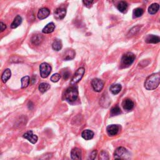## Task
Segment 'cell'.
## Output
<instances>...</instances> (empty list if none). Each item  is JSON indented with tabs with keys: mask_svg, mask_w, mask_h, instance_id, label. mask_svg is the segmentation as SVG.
<instances>
[{
	"mask_svg": "<svg viewBox=\"0 0 160 160\" xmlns=\"http://www.w3.org/2000/svg\"><path fill=\"white\" fill-rule=\"evenodd\" d=\"M97 150H94L92 153H91V155L90 156V159H95L96 156H97Z\"/></svg>",
	"mask_w": 160,
	"mask_h": 160,
	"instance_id": "obj_35",
	"label": "cell"
},
{
	"mask_svg": "<svg viewBox=\"0 0 160 160\" xmlns=\"http://www.w3.org/2000/svg\"><path fill=\"white\" fill-rule=\"evenodd\" d=\"M112 1H115V0H112Z\"/></svg>",
	"mask_w": 160,
	"mask_h": 160,
	"instance_id": "obj_36",
	"label": "cell"
},
{
	"mask_svg": "<svg viewBox=\"0 0 160 160\" xmlns=\"http://www.w3.org/2000/svg\"><path fill=\"white\" fill-rule=\"evenodd\" d=\"M145 41L147 43H153V44H156L159 43L160 41V38L158 36L153 35H148Z\"/></svg>",
	"mask_w": 160,
	"mask_h": 160,
	"instance_id": "obj_16",
	"label": "cell"
},
{
	"mask_svg": "<svg viewBox=\"0 0 160 160\" xmlns=\"http://www.w3.org/2000/svg\"><path fill=\"white\" fill-rule=\"evenodd\" d=\"M160 83V76L158 73L151 74L145 83V87L147 90H154L156 89Z\"/></svg>",
	"mask_w": 160,
	"mask_h": 160,
	"instance_id": "obj_1",
	"label": "cell"
},
{
	"mask_svg": "<svg viewBox=\"0 0 160 160\" xmlns=\"http://www.w3.org/2000/svg\"><path fill=\"white\" fill-rule=\"evenodd\" d=\"M51 67L47 63H43L39 66L40 75L43 78H47L51 72Z\"/></svg>",
	"mask_w": 160,
	"mask_h": 160,
	"instance_id": "obj_5",
	"label": "cell"
},
{
	"mask_svg": "<svg viewBox=\"0 0 160 160\" xmlns=\"http://www.w3.org/2000/svg\"><path fill=\"white\" fill-rule=\"evenodd\" d=\"M81 150L78 148H73L71 152V157L72 159H81Z\"/></svg>",
	"mask_w": 160,
	"mask_h": 160,
	"instance_id": "obj_14",
	"label": "cell"
},
{
	"mask_svg": "<svg viewBox=\"0 0 160 160\" xmlns=\"http://www.w3.org/2000/svg\"><path fill=\"white\" fill-rule=\"evenodd\" d=\"M6 29V25L2 22H0V33L4 31Z\"/></svg>",
	"mask_w": 160,
	"mask_h": 160,
	"instance_id": "obj_34",
	"label": "cell"
},
{
	"mask_svg": "<svg viewBox=\"0 0 160 160\" xmlns=\"http://www.w3.org/2000/svg\"><path fill=\"white\" fill-rule=\"evenodd\" d=\"M94 2V0H83V3L87 7H90Z\"/></svg>",
	"mask_w": 160,
	"mask_h": 160,
	"instance_id": "obj_32",
	"label": "cell"
},
{
	"mask_svg": "<svg viewBox=\"0 0 160 160\" xmlns=\"http://www.w3.org/2000/svg\"><path fill=\"white\" fill-rule=\"evenodd\" d=\"M81 136L85 140H90L94 137V133L90 130H85L82 132Z\"/></svg>",
	"mask_w": 160,
	"mask_h": 160,
	"instance_id": "obj_17",
	"label": "cell"
},
{
	"mask_svg": "<svg viewBox=\"0 0 160 160\" xmlns=\"http://www.w3.org/2000/svg\"><path fill=\"white\" fill-rule=\"evenodd\" d=\"M135 60V55L131 52H128L124 54L121 59V65L127 68L131 65Z\"/></svg>",
	"mask_w": 160,
	"mask_h": 160,
	"instance_id": "obj_4",
	"label": "cell"
},
{
	"mask_svg": "<svg viewBox=\"0 0 160 160\" xmlns=\"http://www.w3.org/2000/svg\"><path fill=\"white\" fill-rule=\"evenodd\" d=\"M21 88H26L28 87V85L30 82V78L28 76H26L23 77L21 80Z\"/></svg>",
	"mask_w": 160,
	"mask_h": 160,
	"instance_id": "obj_26",
	"label": "cell"
},
{
	"mask_svg": "<svg viewBox=\"0 0 160 160\" xmlns=\"http://www.w3.org/2000/svg\"><path fill=\"white\" fill-rule=\"evenodd\" d=\"M62 47H63V44H62V41L61 39H56L54 41H53V44H52V48L54 50L58 51L60 49H61Z\"/></svg>",
	"mask_w": 160,
	"mask_h": 160,
	"instance_id": "obj_21",
	"label": "cell"
},
{
	"mask_svg": "<svg viewBox=\"0 0 160 160\" xmlns=\"http://www.w3.org/2000/svg\"><path fill=\"white\" fill-rule=\"evenodd\" d=\"M50 14V11L46 8H41L38 13V18L39 19L42 20L46 18Z\"/></svg>",
	"mask_w": 160,
	"mask_h": 160,
	"instance_id": "obj_11",
	"label": "cell"
},
{
	"mask_svg": "<svg viewBox=\"0 0 160 160\" xmlns=\"http://www.w3.org/2000/svg\"><path fill=\"white\" fill-rule=\"evenodd\" d=\"M38 88L41 93H45L50 88V85L46 83H42L39 85Z\"/></svg>",
	"mask_w": 160,
	"mask_h": 160,
	"instance_id": "obj_25",
	"label": "cell"
},
{
	"mask_svg": "<svg viewBox=\"0 0 160 160\" xmlns=\"http://www.w3.org/2000/svg\"><path fill=\"white\" fill-rule=\"evenodd\" d=\"M43 40V36H42V35L38 33L33 35L31 39V41L32 43L36 46L39 45L41 43Z\"/></svg>",
	"mask_w": 160,
	"mask_h": 160,
	"instance_id": "obj_15",
	"label": "cell"
},
{
	"mask_svg": "<svg viewBox=\"0 0 160 160\" xmlns=\"http://www.w3.org/2000/svg\"><path fill=\"white\" fill-rule=\"evenodd\" d=\"M128 7V5L124 1H121L118 3V6H117V8L121 13H125L126 10Z\"/></svg>",
	"mask_w": 160,
	"mask_h": 160,
	"instance_id": "obj_22",
	"label": "cell"
},
{
	"mask_svg": "<svg viewBox=\"0 0 160 160\" xmlns=\"http://www.w3.org/2000/svg\"><path fill=\"white\" fill-rule=\"evenodd\" d=\"M122 106L124 110L126 111H131L133 109L134 103L130 99H126L122 103Z\"/></svg>",
	"mask_w": 160,
	"mask_h": 160,
	"instance_id": "obj_12",
	"label": "cell"
},
{
	"mask_svg": "<svg viewBox=\"0 0 160 160\" xmlns=\"http://www.w3.org/2000/svg\"><path fill=\"white\" fill-rule=\"evenodd\" d=\"M140 28V26H135V27H133L129 31L128 34V37H131V36L135 35L138 33V32L139 31Z\"/></svg>",
	"mask_w": 160,
	"mask_h": 160,
	"instance_id": "obj_29",
	"label": "cell"
},
{
	"mask_svg": "<svg viewBox=\"0 0 160 160\" xmlns=\"http://www.w3.org/2000/svg\"><path fill=\"white\" fill-rule=\"evenodd\" d=\"M70 75V73L68 71H65V72L63 73V78L64 80H66L69 78Z\"/></svg>",
	"mask_w": 160,
	"mask_h": 160,
	"instance_id": "obj_33",
	"label": "cell"
},
{
	"mask_svg": "<svg viewBox=\"0 0 160 160\" xmlns=\"http://www.w3.org/2000/svg\"><path fill=\"white\" fill-rule=\"evenodd\" d=\"M21 23H22V18L19 15H17L14 19L12 25H11V28L13 29L16 28L21 24Z\"/></svg>",
	"mask_w": 160,
	"mask_h": 160,
	"instance_id": "obj_20",
	"label": "cell"
},
{
	"mask_svg": "<svg viewBox=\"0 0 160 160\" xmlns=\"http://www.w3.org/2000/svg\"><path fill=\"white\" fill-rule=\"evenodd\" d=\"M159 8V5L158 3H153L149 7L148 13L150 15H155L158 12Z\"/></svg>",
	"mask_w": 160,
	"mask_h": 160,
	"instance_id": "obj_24",
	"label": "cell"
},
{
	"mask_svg": "<svg viewBox=\"0 0 160 160\" xmlns=\"http://www.w3.org/2000/svg\"><path fill=\"white\" fill-rule=\"evenodd\" d=\"M61 78V75L58 73H55L54 74H53L51 77V81L52 82H54V83H56L58 82Z\"/></svg>",
	"mask_w": 160,
	"mask_h": 160,
	"instance_id": "obj_30",
	"label": "cell"
},
{
	"mask_svg": "<svg viewBox=\"0 0 160 160\" xmlns=\"http://www.w3.org/2000/svg\"><path fill=\"white\" fill-rule=\"evenodd\" d=\"M76 53L72 49H67L63 55V59L65 61H69L74 59L75 57Z\"/></svg>",
	"mask_w": 160,
	"mask_h": 160,
	"instance_id": "obj_13",
	"label": "cell"
},
{
	"mask_svg": "<svg viewBox=\"0 0 160 160\" xmlns=\"http://www.w3.org/2000/svg\"><path fill=\"white\" fill-rule=\"evenodd\" d=\"M144 13V10L142 8H138L134 9L133 11V17L134 18H139Z\"/></svg>",
	"mask_w": 160,
	"mask_h": 160,
	"instance_id": "obj_27",
	"label": "cell"
},
{
	"mask_svg": "<svg viewBox=\"0 0 160 160\" xmlns=\"http://www.w3.org/2000/svg\"><path fill=\"white\" fill-rule=\"evenodd\" d=\"M91 85L95 91L100 92L104 87V82L100 79L94 78L91 81Z\"/></svg>",
	"mask_w": 160,
	"mask_h": 160,
	"instance_id": "obj_7",
	"label": "cell"
},
{
	"mask_svg": "<svg viewBox=\"0 0 160 160\" xmlns=\"http://www.w3.org/2000/svg\"><path fill=\"white\" fill-rule=\"evenodd\" d=\"M120 128L121 127L118 124H111L106 128V131L109 136H114L119 133Z\"/></svg>",
	"mask_w": 160,
	"mask_h": 160,
	"instance_id": "obj_8",
	"label": "cell"
},
{
	"mask_svg": "<svg viewBox=\"0 0 160 160\" xmlns=\"http://www.w3.org/2000/svg\"><path fill=\"white\" fill-rule=\"evenodd\" d=\"M66 14V10L65 8H58L54 12V17L57 20H61L65 17Z\"/></svg>",
	"mask_w": 160,
	"mask_h": 160,
	"instance_id": "obj_10",
	"label": "cell"
},
{
	"mask_svg": "<svg viewBox=\"0 0 160 160\" xmlns=\"http://www.w3.org/2000/svg\"><path fill=\"white\" fill-rule=\"evenodd\" d=\"M55 29V25L53 23H48L42 30V32L45 34H49L53 32Z\"/></svg>",
	"mask_w": 160,
	"mask_h": 160,
	"instance_id": "obj_19",
	"label": "cell"
},
{
	"mask_svg": "<svg viewBox=\"0 0 160 160\" xmlns=\"http://www.w3.org/2000/svg\"><path fill=\"white\" fill-rule=\"evenodd\" d=\"M12 76V72L9 69H6L3 72L2 76V80L3 83H6L8 80L11 78Z\"/></svg>",
	"mask_w": 160,
	"mask_h": 160,
	"instance_id": "obj_23",
	"label": "cell"
},
{
	"mask_svg": "<svg viewBox=\"0 0 160 160\" xmlns=\"http://www.w3.org/2000/svg\"><path fill=\"white\" fill-rule=\"evenodd\" d=\"M110 113H111V115L112 116H116V115H118V114H121V109L120 108L119 106H114V107H113L111 110Z\"/></svg>",
	"mask_w": 160,
	"mask_h": 160,
	"instance_id": "obj_28",
	"label": "cell"
},
{
	"mask_svg": "<svg viewBox=\"0 0 160 160\" xmlns=\"http://www.w3.org/2000/svg\"><path fill=\"white\" fill-rule=\"evenodd\" d=\"M84 72H85V70L84 68H79L76 71V73H74L73 77L72 78V80L71 81V84L75 85L77 83L80 82L84 75Z\"/></svg>",
	"mask_w": 160,
	"mask_h": 160,
	"instance_id": "obj_6",
	"label": "cell"
},
{
	"mask_svg": "<svg viewBox=\"0 0 160 160\" xmlns=\"http://www.w3.org/2000/svg\"><path fill=\"white\" fill-rule=\"evenodd\" d=\"M122 87L120 84H112L110 88V90L112 94L116 95L118 94L121 90Z\"/></svg>",
	"mask_w": 160,
	"mask_h": 160,
	"instance_id": "obj_18",
	"label": "cell"
},
{
	"mask_svg": "<svg viewBox=\"0 0 160 160\" xmlns=\"http://www.w3.org/2000/svg\"><path fill=\"white\" fill-rule=\"evenodd\" d=\"M23 137L25 139L28 140L29 142H31L32 144H35L38 141V136L33 134V131H28L26 132L23 135Z\"/></svg>",
	"mask_w": 160,
	"mask_h": 160,
	"instance_id": "obj_9",
	"label": "cell"
},
{
	"mask_svg": "<svg viewBox=\"0 0 160 160\" xmlns=\"http://www.w3.org/2000/svg\"><path fill=\"white\" fill-rule=\"evenodd\" d=\"M64 97H65V99L70 103L75 101L78 97V88L74 86V85H72L71 87L68 88L65 91Z\"/></svg>",
	"mask_w": 160,
	"mask_h": 160,
	"instance_id": "obj_2",
	"label": "cell"
},
{
	"mask_svg": "<svg viewBox=\"0 0 160 160\" xmlns=\"http://www.w3.org/2000/svg\"><path fill=\"white\" fill-rule=\"evenodd\" d=\"M109 155H108V153L105 151H103L101 152L100 153V159H109Z\"/></svg>",
	"mask_w": 160,
	"mask_h": 160,
	"instance_id": "obj_31",
	"label": "cell"
},
{
	"mask_svg": "<svg viewBox=\"0 0 160 160\" xmlns=\"http://www.w3.org/2000/svg\"><path fill=\"white\" fill-rule=\"evenodd\" d=\"M114 158L118 159H128L130 158V153L124 147H119L114 153Z\"/></svg>",
	"mask_w": 160,
	"mask_h": 160,
	"instance_id": "obj_3",
	"label": "cell"
}]
</instances>
